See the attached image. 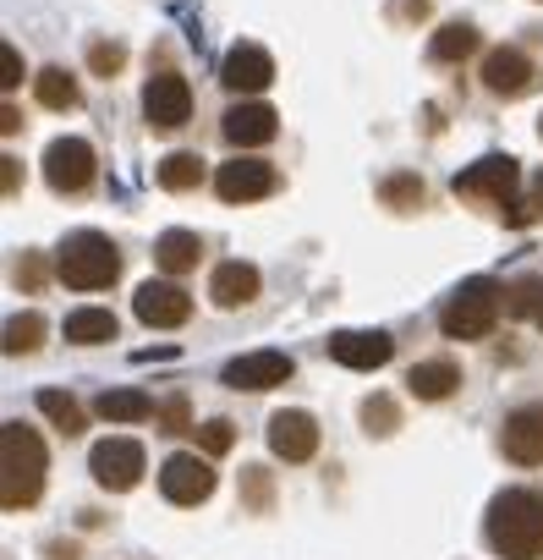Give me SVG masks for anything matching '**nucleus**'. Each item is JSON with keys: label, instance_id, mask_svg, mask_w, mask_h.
<instances>
[{"label": "nucleus", "instance_id": "f257e3e1", "mask_svg": "<svg viewBox=\"0 0 543 560\" xmlns=\"http://www.w3.org/2000/svg\"><path fill=\"white\" fill-rule=\"evenodd\" d=\"M483 538L499 560H543V489H499L488 500Z\"/></svg>", "mask_w": 543, "mask_h": 560}, {"label": "nucleus", "instance_id": "f03ea898", "mask_svg": "<svg viewBox=\"0 0 543 560\" xmlns=\"http://www.w3.org/2000/svg\"><path fill=\"white\" fill-rule=\"evenodd\" d=\"M45 472H50V451L28 423H7L0 429V505L7 511H28L45 494Z\"/></svg>", "mask_w": 543, "mask_h": 560}, {"label": "nucleus", "instance_id": "7ed1b4c3", "mask_svg": "<svg viewBox=\"0 0 543 560\" xmlns=\"http://www.w3.org/2000/svg\"><path fill=\"white\" fill-rule=\"evenodd\" d=\"M499 314H505V287H499V280H488V275H472V280H461V287L450 292V303L439 308V330L450 341H483L499 325Z\"/></svg>", "mask_w": 543, "mask_h": 560}, {"label": "nucleus", "instance_id": "20e7f679", "mask_svg": "<svg viewBox=\"0 0 543 560\" xmlns=\"http://www.w3.org/2000/svg\"><path fill=\"white\" fill-rule=\"evenodd\" d=\"M56 275L67 280L72 292H105L116 287V275H121V247L99 231H78L61 242L56 253Z\"/></svg>", "mask_w": 543, "mask_h": 560}, {"label": "nucleus", "instance_id": "39448f33", "mask_svg": "<svg viewBox=\"0 0 543 560\" xmlns=\"http://www.w3.org/2000/svg\"><path fill=\"white\" fill-rule=\"evenodd\" d=\"M88 472H94L99 489L127 494V489H138V478L149 472V462H143V445H138V440H121V434H116V440H99V445H94Z\"/></svg>", "mask_w": 543, "mask_h": 560}, {"label": "nucleus", "instance_id": "423d86ee", "mask_svg": "<svg viewBox=\"0 0 543 560\" xmlns=\"http://www.w3.org/2000/svg\"><path fill=\"white\" fill-rule=\"evenodd\" d=\"M143 116L154 132H176L192 121V89L181 72H154L149 89H143Z\"/></svg>", "mask_w": 543, "mask_h": 560}, {"label": "nucleus", "instance_id": "0eeeda50", "mask_svg": "<svg viewBox=\"0 0 543 560\" xmlns=\"http://www.w3.org/2000/svg\"><path fill=\"white\" fill-rule=\"evenodd\" d=\"M516 182H521L516 160L510 154H488V160H477V165H467L456 176V198H488V203L510 209L516 203Z\"/></svg>", "mask_w": 543, "mask_h": 560}, {"label": "nucleus", "instance_id": "6e6552de", "mask_svg": "<svg viewBox=\"0 0 543 560\" xmlns=\"http://www.w3.org/2000/svg\"><path fill=\"white\" fill-rule=\"evenodd\" d=\"M160 489H165L170 505H203V500L214 494V467H209L198 451H176V456H165V467H160Z\"/></svg>", "mask_w": 543, "mask_h": 560}, {"label": "nucleus", "instance_id": "1a4fd4ad", "mask_svg": "<svg viewBox=\"0 0 543 560\" xmlns=\"http://www.w3.org/2000/svg\"><path fill=\"white\" fill-rule=\"evenodd\" d=\"M132 314L149 330H181L192 319V298L176 287V280H143L138 298H132Z\"/></svg>", "mask_w": 543, "mask_h": 560}, {"label": "nucleus", "instance_id": "9d476101", "mask_svg": "<svg viewBox=\"0 0 543 560\" xmlns=\"http://www.w3.org/2000/svg\"><path fill=\"white\" fill-rule=\"evenodd\" d=\"M483 83L499 100H527L538 89V61L527 50H516V45H499V50L483 56Z\"/></svg>", "mask_w": 543, "mask_h": 560}, {"label": "nucleus", "instance_id": "9b49d317", "mask_svg": "<svg viewBox=\"0 0 543 560\" xmlns=\"http://www.w3.org/2000/svg\"><path fill=\"white\" fill-rule=\"evenodd\" d=\"M94 171H99V160H94V149L83 138H56L45 149V182L56 192H83L94 182Z\"/></svg>", "mask_w": 543, "mask_h": 560}, {"label": "nucleus", "instance_id": "f8f14e48", "mask_svg": "<svg viewBox=\"0 0 543 560\" xmlns=\"http://www.w3.org/2000/svg\"><path fill=\"white\" fill-rule=\"evenodd\" d=\"M214 192H220L225 203H258V198L275 192V165L236 154V160H225V165L214 171Z\"/></svg>", "mask_w": 543, "mask_h": 560}, {"label": "nucleus", "instance_id": "ddd939ff", "mask_svg": "<svg viewBox=\"0 0 543 560\" xmlns=\"http://www.w3.org/2000/svg\"><path fill=\"white\" fill-rule=\"evenodd\" d=\"M297 374V363L286 358V352H241V358H231L225 363V385L231 390H275V385H286Z\"/></svg>", "mask_w": 543, "mask_h": 560}, {"label": "nucleus", "instance_id": "4468645a", "mask_svg": "<svg viewBox=\"0 0 543 560\" xmlns=\"http://www.w3.org/2000/svg\"><path fill=\"white\" fill-rule=\"evenodd\" d=\"M220 83L231 94H263L269 83H275V61H269L263 45H231L225 61H220Z\"/></svg>", "mask_w": 543, "mask_h": 560}, {"label": "nucleus", "instance_id": "2eb2a0df", "mask_svg": "<svg viewBox=\"0 0 543 560\" xmlns=\"http://www.w3.org/2000/svg\"><path fill=\"white\" fill-rule=\"evenodd\" d=\"M269 451H275L281 462H314L319 456V423L314 412H275L269 418Z\"/></svg>", "mask_w": 543, "mask_h": 560}, {"label": "nucleus", "instance_id": "dca6fc26", "mask_svg": "<svg viewBox=\"0 0 543 560\" xmlns=\"http://www.w3.org/2000/svg\"><path fill=\"white\" fill-rule=\"evenodd\" d=\"M330 358H335L341 369L368 374V369H385V363L396 358V341H390L385 330H335V336H330Z\"/></svg>", "mask_w": 543, "mask_h": 560}, {"label": "nucleus", "instance_id": "f3484780", "mask_svg": "<svg viewBox=\"0 0 543 560\" xmlns=\"http://www.w3.org/2000/svg\"><path fill=\"white\" fill-rule=\"evenodd\" d=\"M499 451L516 462V467H543V407H516L499 429Z\"/></svg>", "mask_w": 543, "mask_h": 560}, {"label": "nucleus", "instance_id": "a211bd4d", "mask_svg": "<svg viewBox=\"0 0 543 560\" xmlns=\"http://www.w3.org/2000/svg\"><path fill=\"white\" fill-rule=\"evenodd\" d=\"M220 132H225V143H236V149H263V143H275L281 116L269 110V105H231L225 121H220Z\"/></svg>", "mask_w": 543, "mask_h": 560}, {"label": "nucleus", "instance_id": "6ab92c4d", "mask_svg": "<svg viewBox=\"0 0 543 560\" xmlns=\"http://www.w3.org/2000/svg\"><path fill=\"white\" fill-rule=\"evenodd\" d=\"M209 298H214L220 308H241V303H252V298H258V269L241 264V258L220 264L214 280H209Z\"/></svg>", "mask_w": 543, "mask_h": 560}, {"label": "nucleus", "instance_id": "aec40b11", "mask_svg": "<svg viewBox=\"0 0 543 560\" xmlns=\"http://www.w3.org/2000/svg\"><path fill=\"white\" fill-rule=\"evenodd\" d=\"M406 390H412L417 401H445V396L461 390V369H456L450 358H428V363H417V369L406 374Z\"/></svg>", "mask_w": 543, "mask_h": 560}, {"label": "nucleus", "instance_id": "412c9836", "mask_svg": "<svg viewBox=\"0 0 543 560\" xmlns=\"http://www.w3.org/2000/svg\"><path fill=\"white\" fill-rule=\"evenodd\" d=\"M198 258H203V242H198L192 231H165V236L154 242V264H160V269H170V275L198 269Z\"/></svg>", "mask_w": 543, "mask_h": 560}, {"label": "nucleus", "instance_id": "4be33fe9", "mask_svg": "<svg viewBox=\"0 0 543 560\" xmlns=\"http://www.w3.org/2000/svg\"><path fill=\"white\" fill-rule=\"evenodd\" d=\"M116 314L110 308H78V314H67V341H78V347H105V341H116Z\"/></svg>", "mask_w": 543, "mask_h": 560}, {"label": "nucleus", "instance_id": "5701e85b", "mask_svg": "<svg viewBox=\"0 0 543 560\" xmlns=\"http://www.w3.org/2000/svg\"><path fill=\"white\" fill-rule=\"evenodd\" d=\"M94 412H99L105 423H143V418H154L160 407H154L143 390H105V396L94 401Z\"/></svg>", "mask_w": 543, "mask_h": 560}, {"label": "nucleus", "instance_id": "b1692460", "mask_svg": "<svg viewBox=\"0 0 543 560\" xmlns=\"http://www.w3.org/2000/svg\"><path fill=\"white\" fill-rule=\"evenodd\" d=\"M34 94H39V105L45 110H72L83 94H78V78L67 72V67H45L39 78H34Z\"/></svg>", "mask_w": 543, "mask_h": 560}, {"label": "nucleus", "instance_id": "393cba45", "mask_svg": "<svg viewBox=\"0 0 543 560\" xmlns=\"http://www.w3.org/2000/svg\"><path fill=\"white\" fill-rule=\"evenodd\" d=\"M472 50H477V28H472V23H450V28H439L434 45H428V56L445 61V67H450V61H467Z\"/></svg>", "mask_w": 543, "mask_h": 560}, {"label": "nucleus", "instance_id": "a878e982", "mask_svg": "<svg viewBox=\"0 0 543 560\" xmlns=\"http://www.w3.org/2000/svg\"><path fill=\"white\" fill-rule=\"evenodd\" d=\"M203 182V160L198 154H165L160 160V187L165 192H192Z\"/></svg>", "mask_w": 543, "mask_h": 560}, {"label": "nucleus", "instance_id": "bb28decb", "mask_svg": "<svg viewBox=\"0 0 543 560\" xmlns=\"http://www.w3.org/2000/svg\"><path fill=\"white\" fill-rule=\"evenodd\" d=\"M379 198H385L390 209H423L428 187H423V176H417V171H396V176H385V182H379Z\"/></svg>", "mask_w": 543, "mask_h": 560}, {"label": "nucleus", "instance_id": "cd10ccee", "mask_svg": "<svg viewBox=\"0 0 543 560\" xmlns=\"http://www.w3.org/2000/svg\"><path fill=\"white\" fill-rule=\"evenodd\" d=\"M39 412H45L67 440H72V434H83V423H88V418H83V407H78L67 390H39Z\"/></svg>", "mask_w": 543, "mask_h": 560}, {"label": "nucleus", "instance_id": "c85d7f7f", "mask_svg": "<svg viewBox=\"0 0 543 560\" xmlns=\"http://www.w3.org/2000/svg\"><path fill=\"white\" fill-rule=\"evenodd\" d=\"M45 341V319L39 314H12L7 319V358H28Z\"/></svg>", "mask_w": 543, "mask_h": 560}, {"label": "nucleus", "instance_id": "c756f323", "mask_svg": "<svg viewBox=\"0 0 543 560\" xmlns=\"http://www.w3.org/2000/svg\"><path fill=\"white\" fill-rule=\"evenodd\" d=\"M363 429L379 434V440L396 434V429H401V407H396L390 396H368V401H363Z\"/></svg>", "mask_w": 543, "mask_h": 560}, {"label": "nucleus", "instance_id": "7c9ffc66", "mask_svg": "<svg viewBox=\"0 0 543 560\" xmlns=\"http://www.w3.org/2000/svg\"><path fill=\"white\" fill-rule=\"evenodd\" d=\"M241 500L252 511H269V500H275V483H269L263 467H241Z\"/></svg>", "mask_w": 543, "mask_h": 560}, {"label": "nucleus", "instance_id": "2f4dec72", "mask_svg": "<svg viewBox=\"0 0 543 560\" xmlns=\"http://www.w3.org/2000/svg\"><path fill=\"white\" fill-rule=\"evenodd\" d=\"M88 67H94V78H116L127 67V50L110 45V39H99V45H88Z\"/></svg>", "mask_w": 543, "mask_h": 560}, {"label": "nucleus", "instance_id": "473e14b6", "mask_svg": "<svg viewBox=\"0 0 543 560\" xmlns=\"http://www.w3.org/2000/svg\"><path fill=\"white\" fill-rule=\"evenodd\" d=\"M154 423H160V434H187V429H192V418H187V396H170V401H160Z\"/></svg>", "mask_w": 543, "mask_h": 560}, {"label": "nucleus", "instance_id": "72a5a7b5", "mask_svg": "<svg viewBox=\"0 0 543 560\" xmlns=\"http://www.w3.org/2000/svg\"><path fill=\"white\" fill-rule=\"evenodd\" d=\"M198 445H203V451H209V456H225V451H231V445H236V429H231V423H225V418H209V423H203V429H198Z\"/></svg>", "mask_w": 543, "mask_h": 560}, {"label": "nucleus", "instance_id": "f704fd0d", "mask_svg": "<svg viewBox=\"0 0 543 560\" xmlns=\"http://www.w3.org/2000/svg\"><path fill=\"white\" fill-rule=\"evenodd\" d=\"M543 308V280H516L510 287V314H538Z\"/></svg>", "mask_w": 543, "mask_h": 560}, {"label": "nucleus", "instance_id": "c9c22d12", "mask_svg": "<svg viewBox=\"0 0 543 560\" xmlns=\"http://www.w3.org/2000/svg\"><path fill=\"white\" fill-rule=\"evenodd\" d=\"M12 275H17V287H23V292H39V287H45V258H39V253H23Z\"/></svg>", "mask_w": 543, "mask_h": 560}, {"label": "nucleus", "instance_id": "e433bc0d", "mask_svg": "<svg viewBox=\"0 0 543 560\" xmlns=\"http://www.w3.org/2000/svg\"><path fill=\"white\" fill-rule=\"evenodd\" d=\"M0 187L17 198V187H23V160H0Z\"/></svg>", "mask_w": 543, "mask_h": 560}, {"label": "nucleus", "instance_id": "4c0bfd02", "mask_svg": "<svg viewBox=\"0 0 543 560\" xmlns=\"http://www.w3.org/2000/svg\"><path fill=\"white\" fill-rule=\"evenodd\" d=\"M0 67H7V78H0L7 89H17V83H23V61H17V50H12V45L0 50Z\"/></svg>", "mask_w": 543, "mask_h": 560}, {"label": "nucleus", "instance_id": "58836bf2", "mask_svg": "<svg viewBox=\"0 0 543 560\" xmlns=\"http://www.w3.org/2000/svg\"><path fill=\"white\" fill-rule=\"evenodd\" d=\"M396 18H417V23H423V18H428V0H401Z\"/></svg>", "mask_w": 543, "mask_h": 560}, {"label": "nucleus", "instance_id": "ea45409f", "mask_svg": "<svg viewBox=\"0 0 543 560\" xmlns=\"http://www.w3.org/2000/svg\"><path fill=\"white\" fill-rule=\"evenodd\" d=\"M17 127H23V116L7 105V110H0V132H7V138H17Z\"/></svg>", "mask_w": 543, "mask_h": 560}, {"label": "nucleus", "instance_id": "a19ab883", "mask_svg": "<svg viewBox=\"0 0 543 560\" xmlns=\"http://www.w3.org/2000/svg\"><path fill=\"white\" fill-rule=\"evenodd\" d=\"M50 555H56V560H78V549H72V544H50Z\"/></svg>", "mask_w": 543, "mask_h": 560}, {"label": "nucleus", "instance_id": "79ce46f5", "mask_svg": "<svg viewBox=\"0 0 543 560\" xmlns=\"http://www.w3.org/2000/svg\"><path fill=\"white\" fill-rule=\"evenodd\" d=\"M532 209L543 214V171H538V182H532Z\"/></svg>", "mask_w": 543, "mask_h": 560}, {"label": "nucleus", "instance_id": "37998d69", "mask_svg": "<svg viewBox=\"0 0 543 560\" xmlns=\"http://www.w3.org/2000/svg\"><path fill=\"white\" fill-rule=\"evenodd\" d=\"M532 325H538V336H543V308H538V314H532Z\"/></svg>", "mask_w": 543, "mask_h": 560}, {"label": "nucleus", "instance_id": "c03bdc74", "mask_svg": "<svg viewBox=\"0 0 543 560\" xmlns=\"http://www.w3.org/2000/svg\"><path fill=\"white\" fill-rule=\"evenodd\" d=\"M538 132H543V121H538Z\"/></svg>", "mask_w": 543, "mask_h": 560}]
</instances>
